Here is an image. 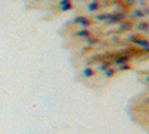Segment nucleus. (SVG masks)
<instances>
[{
	"instance_id": "obj_1",
	"label": "nucleus",
	"mask_w": 149,
	"mask_h": 134,
	"mask_svg": "<svg viewBox=\"0 0 149 134\" xmlns=\"http://www.w3.org/2000/svg\"><path fill=\"white\" fill-rule=\"evenodd\" d=\"M70 8H72L70 6V0H63V2H61V9H63V10H67Z\"/></svg>"
},
{
	"instance_id": "obj_2",
	"label": "nucleus",
	"mask_w": 149,
	"mask_h": 134,
	"mask_svg": "<svg viewBox=\"0 0 149 134\" xmlns=\"http://www.w3.org/2000/svg\"><path fill=\"white\" fill-rule=\"evenodd\" d=\"M84 75H85L86 78H91V76H93V70H91V69H85V70H84Z\"/></svg>"
},
{
	"instance_id": "obj_3",
	"label": "nucleus",
	"mask_w": 149,
	"mask_h": 134,
	"mask_svg": "<svg viewBox=\"0 0 149 134\" xmlns=\"http://www.w3.org/2000/svg\"><path fill=\"white\" fill-rule=\"evenodd\" d=\"M76 22H81V24H84V26H86V24H88V21H86L85 18H76Z\"/></svg>"
},
{
	"instance_id": "obj_4",
	"label": "nucleus",
	"mask_w": 149,
	"mask_h": 134,
	"mask_svg": "<svg viewBox=\"0 0 149 134\" xmlns=\"http://www.w3.org/2000/svg\"><path fill=\"white\" fill-rule=\"evenodd\" d=\"M88 34H90V33L86 31V30H82V31L78 33V36H84V37H88Z\"/></svg>"
},
{
	"instance_id": "obj_5",
	"label": "nucleus",
	"mask_w": 149,
	"mask_h": 134,
	"mask_svg": "<svg viewBox=\"0 0 149 134\" xmlns=\"http://www.w3.org/2000/svg\"><path fill=\"white\" fill-rule=\"evenodd\" d=\"M104 75H106V76H112V75H113V70H110V69L106 70V72H104Z\"/></svg>"
},
{
	"instance_id": "obj_6",
	"label": "nucleus",
	"mask_w": 149,
	"mask_h": 134,
	"mask_svg": "<svg viewBox=\"0 0 149 134\" xmlns=\"http://www.w3.org/2000/svg\"><path fill=\"white\" fill-rule=\"evenodd\" d=\"M140 28L142 30H146L148 28V24H140Z\"/></svg>"
}]
</instances>
